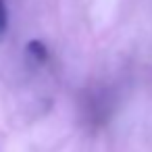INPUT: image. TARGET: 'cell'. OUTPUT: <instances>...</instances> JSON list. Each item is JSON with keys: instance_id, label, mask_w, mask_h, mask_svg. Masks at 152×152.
<instances>
[{"instance_id": "cell-1", "label": "cell", "mask_w": 152, "mask_h": 152, "mask_svg": "<svg viewBox=\"0 0 152 152\" xmlns=\"http://www.w3.org/2000/svg\"><path fill=\"white\" fill-rule=\"evenodd\" d=\"M27 56L34 61V63H46L48 61V48H46V44L44 42H40V40H31V42H27Z\"/></svg>"}, {"instance_id": "cell-2", "label": "cell", "mask_w": 152, "mask_h": 152, "mask_svg": "<svg viewBox=\"0 0 152 152\" xmlns=\"http://www.w3.org/2000/svg\"><path fill=\"white\" fill-rule=\"evenodd\" d=\"M7 27H9V13H7L4 0H0V34H4Z\"/></svg>"}]
</instances>
